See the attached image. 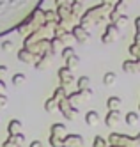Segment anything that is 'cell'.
I'll list each match as a JSON object with an SVG mask.
<instances>
[{
  "instance_id": "1",
  "label": "cell",
  "mask_w": 140,
  "mask_h": 147,
  "mask_svg": "<svg viewBox=\"0 0 140 147\" xmlns=\"http://www.w3.org/2000/svg\"><path fill=\"white\" fill-rule=\"evenodd\" d=\"M41 2L43 0H0V37L27 25Z\"/></svg>"
},
{
  "instance_id": "2",
  "label": "cell",
  "mask_w": 140,
  "mask_h": 147,
  "mask_svg": "<svg viewBox=\"0 0 140 147\" xmlns=\"http://www.w3.org/2000/svg\"><path fill=\"white\" fill-rule=\"evenodd\" d=\"M140 136H128V135H121V133H112L108 136L110 144H114V147H137Z\"/></svg>"
},
{
  "instance_id": "3",
  "label": "cell",
  "mask_w": 140,
  "mask_h": 147,
  "mask_svg": "<svg viewBox=\"0 0 140 147\" xmlns=\"http://www.w3.org/2000/svg\"><path fill=\"white\" fill-rule=\"evenodd\" d=\"M60 144H64L66 147H83V138L80 135H66L62 136Z\"/></svg>"
},
{
  "instance_id": "4",
  "label": "cell",
  "mask_w": 140,
  "mask_h": 147,
  "mask_svg": "<svg viewBox=\"0 0 140 147\" xmlns=\"http://www.w3.org/2000/svg\"><path fill=\"white\" fill-rule=\"evenodd\" d=\"M59 78H60V82H62V87L68 85V83H71V82L74 80L71 69H68V67H60V69H59Z\"/></svg>"
},
{
  "instance_id": "5",
  "label": "cell",
  "mask_w": 140,
  "mask_h": 147,
  "mask_svg": "<svg viewBox=\"0 0 140 147\" xmlns=\"http://www.w3.org/2000/svg\"><path fill=\"white\" fill-rule=\"evenodd\" d=\"M57 105H59V108H60V112H62V115H64V117H66V119H73V115H71V105L68 103V99L66 98H62V99H59L57 101Z\"/></svg>"
},
{
  "instance_id": "6",
  "label": "cell",
  "mask_w": 140,
  "mask_h": 147,
  "mask_svg": "<svg viewBox=\"0 0 140 147\" xmlns=\"http://www.w3.org/2000/svg\"><path fill=\"white\" fill-rule=\"evenodd\" d=\"M73 36L76 37V41H78V43H85V41L89 39V32H85V30H83L80 25H76V27L73 28Z\"/></svg>"
},
{
  "instance_id": "7",
  "label": "cell",
  "mask_w": 140,
  "mask_h": 147,
  "mask_svg": "<svg viewBox=\"0 0 140 147\" xmlns=\"http://www.w3.org/2000/svg\"><path fill=\"white\" fill-rule=\"evenodd\" d=\"M122 71L124 73H138V60H124Z\"/></svg>"
},
{
  "instance_id": "8",
  "label": "cell",
  "mask_w": 140,
  "mask_h": 147,
  "mask_svg": "<svg viewBox=\"0 0 140 147\" xmlns=\"http://www.w3.org/2000/svg\"><path fill=\"white\" fill-rule=\"evenodd\" d=\"M119 117H121L119 110H110L108 113H106V117H105V124L106 126H112V124H115L117 121H119Z\"/></svg>"
},
{
  "instance_id": "9",
  "label": "cell",
  "mask_w": 140,
  "mask_h": 147,
  "mask_svg": "<svg viewBox=\"0 0 140 147\" xmlns=\"http://www.w3.org/2000/svg\"><path fill=\"white\" fill-rule=\"evenodd\" d=\"M98 121H99V113L96 112V110H89L87 113H85V122H87L89 126L98 124Z\"/></svg>"
},
{
  "instance_id": "10",
  "label": "cell",
  "mask_w": 140,
  "mask_h": 147,
  "mask_svg": "<svg viewBox=\"0 0 140 147\" xmlns=\"http://www.w3.org/2000/svg\"><path fill=\"white\" fill-rule=\"evenodd\" d=\"M20 128H21V122H20L18 119H11V121H9V124H7V131H9V135H11V136L16 135V133L20 131Z\"/></svg>"
},
{
  "instance_id": "11",
  "label": "cell",
  "mask_w": 140,
  "mask_h": 147,
  "mask_svg": "<svg viewBox=\"0 0 140 147\" xmlns=\"http://www.w3.org/2000/svg\"><path fill=\"white\" fill-rule=\"evenodd\" d=\"M66 133V126L64 124H53L51 126V136H55V138H59V140H62L60 136Z\"/></svg>"
},
{
  "instance_id": "12",
  "label": "cell",
  "mask_w": 140,
  "mask_h": 147,
  "mask_svg": "<svg viewBox=\"0 0 140 147\" xmlns=\"http://www.w3.org/2000/svg\"><path fill=\"white\" fill-rule=\"evenodd\" d=\"M115 80H117V75H115L114 71L105 73V76H103V83H105V85H114Z\"/></svg>"
},
{
  "instance_id": "13",
  "label": "cell",
  "mask_w": 140,
  "mask_h": 147,
  "mask_svg": "<svg viewBox=\"0 0 140 147\" xmlns=\"http://www.w3.org/2000/svg\"><path fill=\"white\" fill-rule=\"evenodd\" d=\"M106 107H108V110H117V108L121 107V99L115 98V96H112V98L106 99Z\"/></svg>"
},
{
  "instance_id": "14",
  "label": "cell",
  "mask_w": 140,
  "mask_h": 147,
  "mask_svg": "<svg viewBox=\"0 0 140 147\" xmlns=\"http://www.w3.org/2000/svg\"><path fill=\"white\" fill-rule=\"evenodd\" d=\"M89 83H91L89 76H80V78H78V82H76L78 90H85V89H89Z\"/></svg>"
},
{
  "instance_id": "15",
  "label": "cell",
  "mask_w": 140,
  "mask_h": 147,
  "mask_svg": "<svg viewBox=\"0 0 140 147\" xmlns=\"http://www.w3.org/2000/svg\"><path fill=\"white\" fill-rule=\"evenodd\" d=\"M30 59H32V57H30L28 48H23V50L18 53V60H21V62H30Z\"/></svg>"
},
{
  "instance_id": "16",
  "label": "cell",
  "mask_w": 140,
  "mask_h": 147,
  "mask_svg": "<svg viewBox=\"0 0 140 147\" xmlns=\"http://www.w3.org/2000/svg\"><path fill=\"white\" fill-rule=\"evenodd\" d=\"M137 122H138V115H137V112H130V113H126V124L135 126Z\"/></svg>"
},
{
  "instance_id": "17",
  "label": "cell",
  "mask_w": 140,
  "mask_h": 147,
  "mask_svg": "<svg viewBox=\"0 0 140 147\" xmlns=\"http://www.w3.org/2000/svg\"><path fill=\"white\" fill-rule=\"evenodd\" d=\"M66 64H68V66H66L68 69H69V67L73 69L74 66H76V64H78V57H76V55H74V53H73L71 57H68V59H66Z\"/></svg>"
},
{
  "instance_id": "18",
  "label": "cell",
  "mask_w": 140,
  "mask_h": 147,
  "mask_svg": "<svg viewBox=\"0 0 140 147\" xmlns=\"http://www.w3.org/2000/svg\"><path fill=\"white\" fill-rule=\"evenodd\" d=\"M25 82V75H21V73H18V75H14L13 76V85H21V83Z\"/></svg>"
},
{
  "instance_id": "19",
  "label": "cell",
  "mask_w": 140,
  "mask_h": 147,
  "mask_svg": "<svg viewBox=\"0 0 140 147\" xmlns=\"http://www.w3.org/2000/svg\"><path fill=\"white\" fill-rule=\"evenodd\" d=\"M64 92H66V90H64V87H59L55 92H53V96H51V98L55 99V101H59V99H62V94H64Z\"/></svg>"
},
{
  "instance_id": "20",
  "label": "cell",
  "mask_w": 140,
  "mask_h": 147,
  "mask_svg": "<svg viewBox=\"0 0 140 147\" xmlns=\"http://www.w3.org/2000/svg\"><path fill=\"white\" fill-rule=\"evenodd\" d=\"M55 105H57V101L53 99V98H50V99H48V101L45 103V110H46V112H51V108L55 107Z\"/></svg>"
},
{
  "instance_id": "21",
  "label": "cell",
  "mask_w": 140,
  "mask_h": 147,
  "mask_svg": "<svg viewBox=\"0 0 140 147\" xmlns=\"http://www.w3.org/2000/svg\"><path fill=\"white\" fill-rule=\"evenodd\" d=\"M92 147H105V138L103 136H96L92 142Z\"/></svg>"
},
{
  "instance_id": "22",
  "label": "cell",
  "mask_w": 140,
  "mask_h": 147,
  "mask_svg": "<svg viewBox=\"0 0 140 147\" xmlns=\"http://www.w3.org/2000/svg\"><path fill=\"white\" fill-rule=\"evenodd\" d=\"M73 53H74V50H73L71 46H68V48H64V51H62V57H64V59H68V57H71Z\"/></svg>"
},
{
  "instance_id": "23",
  "label": "cell",
  "mask_w": 140,
  "mask_h": 147,
  "mask_svg": "<svg viewBox=\"0 0 140 147\" xmlns=\"http://www.w3.org/2000/svg\"><path fill=\"white\" fill-rule=\"evenodd\" d=\"M2 50H13V41H4L2 43Z\"/></svg>"
},
{
  "instance_id": "24",
  "label": "cell",
  "mask_w": 140,
  "mask_h": 147,
  "mask_svg": "<svg viewBox=\"0 0 140 147\" xmlns=\"http://www.w3.org/2000/svg\"><path fill=\"white\" fill-rule=\"evenodd\" d=\"M30 147H43V144H41V140H34L30 144Z\"/></svg>"
},
{
  "instance_id": "25",
  "label": "cell",
  "mask_w": 140,
  "mask_h": 147,
  "mask_svg": "<svg viewBox=\"0 0 140 147\" xmlns=\"http://www.w3.org/2000/svg\"><path fill=\"white\" fill-rule=\"evenodd\" d=\"M4 92H5V83L0 80V94H4Z\"/></svg>"
},
{
  "instance_id": "26",
  "label": "cell",
  "mask_w": 140,
  "mask_h": 147,
  "mask_svg": "<svg viewBox=\"0 0 140 147\" xmlns=\"http://www.w3.org/2000/svg\"><path fill=\"white\" fill-rule=\"evenodd\" d=\"M5 71H7V66H0V75H4Z\"/></svg>"
},
{
  "instance_id": "27",
  "label": "cell",
  "mask_w": 140,
  "mask_h": 147,
  "mask_svg": "<svg viewBox=\"0 0 140 147\" xmlns=\"http://www.w3.org/2000/svg\"><path fill=\"white\" fill-rule=\"evenodd\" d=\"M64 2H66V0H57V5H62Z\"/></svg>"
},
{
  "instance_id": "28",
  "label": "cell",
  "mask_w": 140,
  "mask_h": 147,
  "mask_svg": "<svg viewBox=\"0 0 140 147\" xmlns=\"http://www.w3.org/2000/svg\"><path fill=\"white\" fill-rule=\"evenodd\" d=\"M105 2H106V0H105Z\"/></svg>"
}]
</instances>
